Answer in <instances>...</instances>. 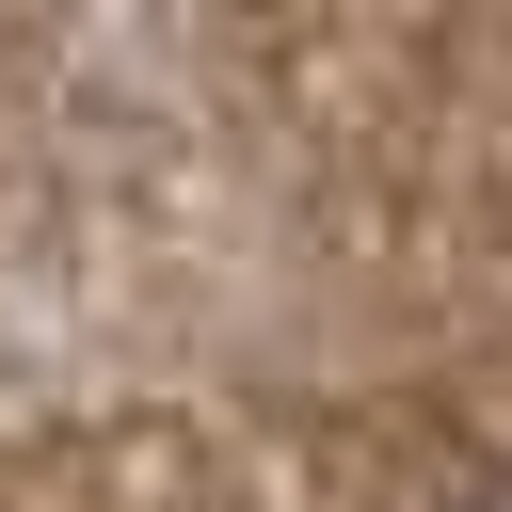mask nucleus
<instances>
[{
    "instance_id": "obj_1",
    "label": "nucleus",
    "mask_w": 512,
    "mask_h": 512,
    "mask_svg": "<svg viewBox=\"0 0 512 512\" xmlns=\"http://www.w3.org/2000/svg\"><path fill=\"white\" fill-rule=\"evenodd\" d=\"M496 512H512V496H496Z\"/></svg>"
}]
</instances>
